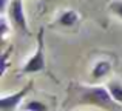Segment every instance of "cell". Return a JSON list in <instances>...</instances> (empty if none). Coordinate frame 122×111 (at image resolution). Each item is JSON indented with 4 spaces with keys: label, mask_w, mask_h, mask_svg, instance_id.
<instances>
[{
    "label": "cell",
    "mask_w": 122,
    "mask_h": 111,
    "mask_svg": "<svg viewBox=\"0 0 122 111\" xmlns=\"http://www.w3.org/2000/svg\"><path fill=\"white\" fill-rule=\"evenodd\" d=\"M76 97L77 103L83 105H94L99 108H104L107 111H117L119 103L111 97L108 88L104 87H76Z\"/></svg>",
    "instance_id": "cell-1"
},
{
    "label": "cell",
    "mask_w": 122,
    "mask_h": 111,
    "mask_svg": "<svg viewBox=\"0 0 122 111\" xmlns=\"http://www.w3.org/2000/svg\"><path fill=\"white\" fill-rule=\"evenodd\" d=\"M46 63H45V43H43V28H40L39 34H37V48L34 54L30 57L26 65L22 68L23 74H34V72L45 71Z\"/></svg>",
    "instance_id": "cell-2"
},
{
    "label": "cell",
    "mask_w": 122,
    "mask_h": 111,
    "mask_svg": "<svg viewBox=\"0 0 122 111\" xmlns=\"http://www.w3.org/2000/svg\"><path fill=\"white\" fill-rule=\"evenodd\" d=\"M8 17L11 20V23L17 28L19 31L28 34L30 36L31 31L28 28V22L25 17V11H23V0H11L8 6Z\"/></svg>",
    "instance_id": "cell-3"
},
{
    "label": "cell",
    "mask_w": 122,
    "mask_h": 111,
    "mask_svg": "<svg viewBox=\"0 0 122 111\" xmlns=\"http://www.w3.org/2000/svg\"><path fill=\"white\" fill-rule=\"evenodd\" d=\"M31 87H33V80L28 82L26 87L22 88V90L17 91V93L11 94V96H3L2 99H0V106H2V111H14L19 106V103L23 100V97L28 94V91L31 90Z\"/></svg>",
    "instance_id": "cell-4"
},
{
    "label": "cell",
    "mask_w": 122,
    "mask_h": 111,
    "mask_svg": "<svg viewBox=\"0 0 122 111\" xmlns=\"http://www.w3.org/2000/svg\"><path fill=\"white\" fill-rule=\"evenodd\" d=\"M77 22H79V14L74 9L63 11L60 14V17L57 19V25H60V26H74Z\"/></svg>",
    "instance_id": "cell-5"
},
{
    "label": "cell",
    "mask_w": 122,
    "mask_h": 111,
    "mask_svg": "<svg viewBox=\"0 0 122 111\" xmlns=\"http://www.w3.org/2000/svg\"><path fill=\"white\" fill-rule=\"evenodd\" d=\"M110 69H111V65L108 62H105V60H102V62L96 63V66L93 68V77L101 79V77H104V76H107Z\"/></svg>",
    "instance_id": "cell-6"
},
{
    "label": "cell",
    "mask_w": 122,
    "mask_h": 111,
    "mask_svg": "<svg viewBox=\"0 0 122 111\" xmlns=\"http://www.w3.org/2000/svg\"><path fill=\"white\" fill-rule=\"evenodd\" d=\"M107 88H108V91H110L111 97H113L117 103H122V83H119V82H110V83L107 85Z\"/></svg>",
    "instance_id": "cell-7"
},
{
    "label": "cell",
    "mask_w": 122,
    "mask_h": 111,
    "mask_svg": "<svg viewBox=\"0 0 122 111\" xmlns=\"http://www.w3.org/2000/svg\"><path fill=\"white\" fill-rule=\"evenodd\" d=\"M23 108L25 111H48V106L39 100H30L28 103H25Z\"/></svg>",
    "instance_id": "cell-8"
},
{
    "label": "cell",
    "mask_w": 122,
    "mask_h": 111,
    "mask_svg": "<svg viewBox=\"0 0 122 111\" xmlns=\"http://www.w3.org/2000/svg\"><path fill=\"white\" fill-rule=\"evenodd\" d=\"M108 9H110L114 15H117L119 19H122V0H113V2L108 5Z\"/></svg>",
    "instance_id": "cell-9"
}]
</instances>
